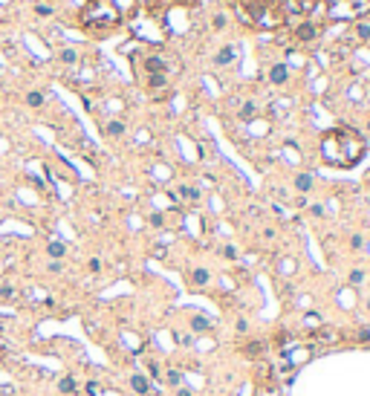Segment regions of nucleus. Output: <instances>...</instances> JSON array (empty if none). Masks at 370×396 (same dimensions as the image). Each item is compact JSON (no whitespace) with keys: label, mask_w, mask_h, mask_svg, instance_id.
<instances>
[{"label":"nucleus","mask_w":370,"mask_h":396,"mask_svg":"<svg viewBox=\"0 0 370 396\" xmlns=\"http://www.w3.org/2000/svg\"><path fill=\"white\" fill-rule=\"evenodd\" d=\"M364 156V136L356 128H330L321 136V159L330 168H353Z\"/></svg>","instance_id":"f257e3e1"},{"label":"nucleus","mask_w":370,"mask_h":396,"mask_svg":"<svg viewBox=\"0 0 370 396\" xmlns=\"http://www.w3.org/2000/svg\"><path fill=\"white\" fill-rule=\"evenodd\" d=\"M234 12L252 29H281L289 21L287 0H234Z\"/></svg>","instance_id":"f03ea898"},{"label":"nucleus","mask_w":370,"mask_h":396,"mask_svg":"<svg viewBox=\"0 0 370 396\" xmlns=\"http://www.w3.org/2000/svg\"><path fill=\"white\" fill-rule=\"evenodd\" d=\"M122 24V12L113 0H87L81 9V26L90 35H107Z\"/></svg>","instance_id":"7ed1b4c3"},{"label":"nucleus","mask_w":370,"mask_h":396,"mask_svg":"<svg viewBox=\"0 0 370 396\" xmlns=\"http://www.w3.org/2000/svg\"><path fill=\"white\" fill-rule=\"evenodd\" d=\"M330 21H358L370 12V0H324Z\"/></svg>","instance_id":"20e7f679"},{"label":"nucleus","mask_w":370,"mask_h":396,"mask_svg":"<svg viewBox=\"0 0 370 396\" xmlns=\"http://www.w3.org/2000/svg\"><path fill=\"white\" fill-rule=\"evenodd\" d=\"M318 24H312V21H307V18H301V24L295 26V38H298L301 44H310V41H315L318 38Z\"/></svg>","instance_id":"39448f33"},{"label":"nucleus","mask_w":370,"mask_h":396,"mask_svg":"<svg viewBox=\"0 0 370 396\" xmlns=\"http://www.w3.org/2000/svg\"><path fill=\"white\" fill-rule=\"evenodd\" d=\"M289 3V12H298V15H312L318 9L321 0H287Z\"/></svg>","instance_id":"423d86ee"},{"label":"nucleus","mask_w":370,"mask_h":396,"mask_svg":"<svg viewBox=\"0 0 370 396\" xmlns=\"http://www.w3.org/2000/svg\"><path fill=\"white\" fill-rule=\"evenodd\" d=\"M168 6H200V0H150L153 12H165Z\"/></svg>","instance_id":"0eeeda50"},{"label":"nucleus","mask_w":370,"mask_h":396,"mask_svg":"<svg viewBox=\"0 0 370 396\" xmlns=\"http://www.w3.org/2000/svg\"><path fill=\"white\" fill-rule=\"evenodd\" d=\"M142 67H145V75H156V72H165V61L159 55H148Z\"/></svg>","instance_id":"6e6552de"},{"label":"nucleus","mask_w":370,"mask_h":396,"mask_svg":"<svg viewBox=\"0 0 370 396\" xmlns=\"http://www.w3.org/2000/svg\"><path fill=\"white\" fill-rule=\"evenodd\" d=\"M287 78H289L287 64H275V67L269 70V81H272V84H287Z\"/></svg>","instance_id":"1a4fd4ad"},{"label":"nucleus","mask_w":370,"mask_h":396,"mask_svg":"<svg viewBox=\"0 0 370 396\" xmlns=\"http://www.w3.org/2000/svg\"><path fill=\"white\" fill-rule=\"evenodd\" d=\"M231 61H234V47H231V44H226V47L214 55V64H217V67H226V64H231Z\"/></svg>","instance_id":"9d476101"},{"label":"nucleus","mask_w":370,"mask_h":396,"mask_svg":"<svg viewBox=\"0 0 370 396\" xmlns=\"http://www.w3.org/2000/svg\"><path fill=\"white\" fill-rule=\"evenodd\" d=\"M130 387H133L136 393H148V390H150L148 376H142V373H133V376H130Z\"/></svg>","instance_id":"9b49d317"},{"label":"nucleus","mask_w":370,"mask_h":396,"mask_svg":"<svg viewBox=\"0 0 370 396\" xmlns=\"http://www.w3.org/2000/svg\"><path fill=\"white\" fill-rule=\"evenodd\" d=\"M46 252H49V257H55V260H61V257L67 255V246L61 243V240H52V243L46 246Z\"/></svg>","instance_id":"f8f14e48"},{"label":"nucleus","mask_w":370,"mask_h":396,"mask_svg":"<svg viewBox=\"0 0 370 396\" xmlns=\"http://www.w3.org/2000/svg\"><path fill=\"white\" fill-rule=\"evenodd\" d=\"M208 278H211V275H208V269H203V266L191 272V283H194V286H206Z\"/></svg>","instance_id":"ddd939ff"},{"label":"nucleus","mask_w":370,"mask_h":396,"mask_svg":"<svg viewBox=\"0 0 370 396\" xmlns=\"http://www.w3.org/2000/svg\"><path fill=\"white\" fill-rule=\"evenodd\" d=\"M295 188H298L301 194H307V191L312 188V176L310 174H298L295 176Z\"/></svg>","instance_id":"4468645a"},{"label":"nucleus","mask_w":370,"mask_h":396,"mask_svg":"<svg viewBox=\"0 0 370 396\" xmlns=\"http://www.w3.org/2000/svg\"><path fill=\"white\" fill-rule=\"evenodd\" d=\"M75 387H78V384H75L72 376H64V379L58 382V390H61V393H75Z\"/></svg>","instance_id":"2eb2a0df"},{"label":"nucleus","mask_w":370,"mask_h":396,"mask_svg":"<svg viewBox=\"0 0 370 396\" xmlns=\"http://www.w3.org/2000/svg\"><path fill=\"white\" fill-rule=\"evenodd\" d=\"M168 84V78H165V72H156V75H148V87L150 90H159V87H165Z\"/></svg>","instance_id":"dca6fc26"},{"label":"nucleus","mask_w":370,"mask_h":396,"mask_svg":"<svg viewBox=\"0 0 370 396\" xmlns=\"http://www.w3.org/2000/svg\"><path fill=\"white\" fill-rule=\"evenodd\" d=\"M179 197L188 200V203H194V200L200 197V191H197V188H191V185H182V188H179Z\"/></svg>","instance_id":"f3484780"},{"label":"nucleus","mask_w":370,"mask_h":396,"mask_svg":"<svg viewBox=\"0 0 370 396\" xmlns=\"http://www.w3.org/2000/svg\"><path fill=\"white\" fill-rule=\"evenodd\" d=\"M191 327H194V333H206L211 324H208L206 318H200V315H197V318H191Z\"/></svg>","instance_id":"a211bd4d"},{"label":"nucleus","mask_w":370,"mask_h":396,"mask_svg":"<svg viewBox=\"0 0 370 396\" xmlns=\"http://www.w3.org/2000/svg\"><path fill=\"white\" fill-rule=\"evenodd\" d=\"M107 133H110V136H122V133H125V125H122V122H110V125H107Z\"/></svg>","instance_id":"6ab92c4d"},{"label":"nucleus","mask_w":370,"mask_h":396,"mask_svg":"<svg viewBox=\"0 0 370 396\" xmlns=\"http://www.w3.org/2000/svg\"><path fill=\"white\" fill-rule=\"evenodd\" d=\"M12 298H15V286H9V283L0 286V301H12Z\"/></svg>","instance_id":"aec40b11"},{"label":"nucleus","mask_w":370,"mask_h":396,"mask_svg":"<svg viewBox=\"0 0 370 396\" xmlns=\"http://www.w3.org/2000/svg\"><path fill=\"white\" fill-rule=\"evenodd\" d=\"M61 61H64V64H75V61H78V55H75L72 49H64V52H61Z\"/></svg>","instance_id":"412c9836"},{"label":"nucleus","mask_w":370,"mask_h":396,"mask_svg":"<svg viewBox=\"0 0 370 396\" xmlns=\"http://www.w3.org/2000/svg\"><path fill=\"white\" fill-rule=\"evenodd\" d=\"M361 280H364V272H361V269H353V272H350V283H353V286H358Z\"/></svg>","instance_id":"4be33fe9"},{"label":"nucleus","mask_w":370,"mask_h":396,"mask_svg":"<svg viewBox=\"0 0 370 396\" xmlns=\"http://www.w3.org/2000/svg\"><path fill=\"white\" fill-rule=\"evenodd\" d=\"M26 102H29L32 107H41V105H44V95H41V93H29V95H26Z\"/></svg>","instance_id":"5701e85b"},{"label":"nucleus","mask_w":370,"mask_h":396,"mask_svg":"<svg viewBox=\"0 0 370 396\" xmlns=\"http://www.w3.org/2000/svg\"><path fill=\"white\" fill-rule=\"evenodd\" d=\"M179 382H182V373H179V370H168V384H173V387H176Z\"/></svg>","instance_id":"b1692460"},{"label":"nucleus","mask_w":370,"mask_h":396,"mask_svg":"<svg viewBox=\"0 0 370 396\" xmlns=\"http://www.w3.org/2000/svg\"><path fill=\"white\" fill-rule=\"evenodd\" d=\"M254 116V105L252 102H246V105H243V110H240V119H252Z\"/></svg>","instance_id":"393cba45"},{"label":"nucleus","mask_w":370,"mask_h":396,"mask_svg":"<svg viewBox=\"0 0 370 396\" xmlns=\"http://www.w3.org/2000/svg\"><path fill=\"white\" fill-rule=\"evenodd\" d=\"M356 32H358V38H361V41H367V38H370V26L367 24H358Z\"/></svg>","instance_id":"a878e982"},{"label":"nucleus","mask_w":370,"mask_h":396,"mask_svg":"<svg viewBox=\"0 0 370 396\" xmlns=\"http://www.w3.org/2000/svg\"><path fill=\"white\" fill-rule=\"evenodd\" d=\"M226 24H229L226 15H214V29H226Z\"/></svg>","instance_id":"bb28decb"},{"label":"nucleus","mask_w":370,"mask_h":396,"mask_svg":"<svg viewBox=\"0 0 370 396\" xmlns=\"http://www.w3.org/2000/svg\"><path fill=\"white\" fill-rule=\"evenodd\" d=\"M361 246H364L361 234H353V237H350V249H361Z\"/></svg>","instance_id":"cd10ccee"},{"label":"nucleus","mask_w":370,"mask_h":396,"mask_svg":"<svg viewBox=\"0 0 370 396\" xmlns=\"http://www.w3.org/2000/svg\"><path fill=\"white\" fill-rule=\"evenodd\" d=\"M358 341H370V327H358Z\"/></svg>","instance_id":"c85d7f7f"},{"label":"nucleus","mask_w":370,"mask_h":396,"mask_svg":"<svg viewBox=\"0 0 370 396\" xmlns=\"http://www.w3.org/2000/svg\"><path fill=\"white\" fill-rule=\"evenodd\" d=\"M87 266H90V272H102V260H99V257H92Z\"/></svg>","instance_id":"c756f323"},{"label":"nucleus","mask_w":370,"mask_h":396,"mask_svg":"<svg viewBox=\"0 0 370 396\" xmlns=\"http://www.w3.org/2000/svg\"><path fill=\"white\" fill-rule=\"evenodd\" d=\"M223 255H226V257H231V260H234V257H237V249H234V246H226V249H223Z\"/></svg>","instance_id":"7c9ffc66"},{"label":"nucleus","mask_w":370,"mask_h":396,"mask_svg":"<svg viewBox=\"0 0 370 396\" xmlns=\"http://www.w3.org/2000/svg\"><path fill=\"white\" fill-rule=\"evenodd\" d=\"M87 393H90V396L99 393V382H87Z\"/></svg>","instance_id":"2f4dec72"},{"label":"nucleus","mask_w":370,"mask_h":396,"mask_svg":"<svg viewBox=\"0 0 370 396\" xmlns=\"http://www.w3.org/2000/svg\"><path fill=\"white\" fill-rule=\"evenodd\" d=\"M35 12L41 15V18H46V15H52V9H49V6H38V9H35Z\"/></svg>","instance_id":"473e14b6"},{"label":"nucleus","mask_w":370,"mask_h":396,"mask_svg":"<svg viewBox=\"0 0 370 396\" xmlns=\"http://www.w3.org/2000/svg\"><path fill=\"white\" fill-rule=\"evenodd\" d=\"M310 211H312V217H321V214H324V206H312Z\"/></svg>","instance_id":"72a5a7b5"},{"label":"nucleus","mask_w":370,"mask_h":396,"mask_svg":"<svg viewBox=\"0 0 370 396\" xmlns=\"http://www.w3.org/2000/svg\"><path fill=\"white\" fill-rule=\"evenodd\" d=\"M367 182H370V176H367Z\"/></svg>","instance_id":"f704fd0d"}]
</instances>
